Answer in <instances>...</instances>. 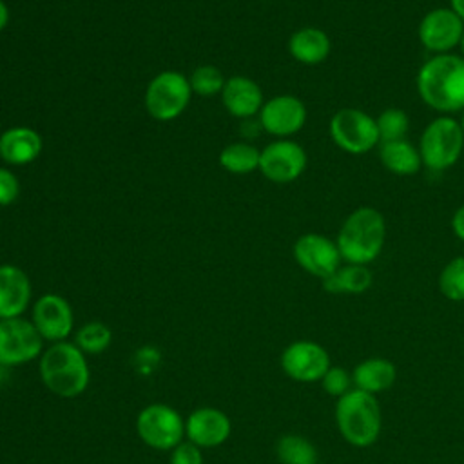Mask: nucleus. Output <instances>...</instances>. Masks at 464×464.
I'll return each mask as SVG.
<instances>
[{
  "label": "nucleus",
  "instance_id": "obj_3",
  "mask_svg": "<svg viewBox=\"0 0 464 464\" xmlns=\"http://www.w3.org/2000/svg\"><path fill=\"white\" fill-rule=\"evenodd\" d=\"M386 223L373 207L355 208L337 234V248L344 261L353 265L372 263L382 250Z\"/></svg>",
  "mask_w": 464,
  "mask_h": 464
},
{
  "label": "nucleus",
  "instance_id": "obj_34",
  "mask_svg": "<svg viewBox=\"0 0 464 464\" xmlns=\"http://www.w3.org/2000/svg\"><path fill=\"white\" fill-rule=\"evenodd\" d=\"M7 22H9V9H7L5 2L0 0V33L5 29Z\"/></svg>",
  "mask_w": 464,
  "mask_h": 464
},
{
  "label": "nucleus",
  "instance_id": "obj_9",
  "mask_svg": "<svg viewBox=\"0 0 464 464\" xmlns=\"http://www.w3.org/2000/svg\"><path fill=\"white\" fill-rule=\"evenodd\" d=\"M328 130L334 143L350 154H364L379 141L375 120L364 111L353 107L337 111L330 120Z\"/></svg>",
  "mask_w": 464,
  "mask_h": 464
},
{
  "label": "nucleus",
  "instance_id": "obj_19",
  "mask_svg": "<svg viewBox=\"0 0 464 464\" xmlns=\"http://www.w3.org/2000/svg\"><path fill=\"white\" fill-rule=\"evenodd\" d=\"M42 152V138L31 127H11L0 134V158L9 165H27Z\"/></svg>",
  "mask_w": 464,
  "mask_h": 464
},
{
  "label": "nucleus",
  "instance_id": "obj_37",
  "mask_svg": "<svg viewBox=\"0 0 464 464\" xmlns=\"http://www.w3.org/2000/svg\"><path fill=\"white\" fill-rule=\"evenodd\" d=\"M460 125H462V130H464V116H462V123Z\"/></svg>",
  "mask_w": 464,
  "mask_h": 464
},
{
  "label": "nucleus",
  "instance_id": "obj_12",
  "mask_svg": "<svg viewBox=\"0 0 464 464\" xmlns=\"http://www.w3.org/2000/svg\"><path fill=\"white\" fill-rule=\"evenodd\" d=\"M306 169L304 149L290 140L268 143L259 154L261 174L274 183H290Z\"/></svg>",
  "mask_w": 464,
  "mask_h": 464
},
{
  "label": "nucleus",
  "instance_id": "obj_26",
  "mask_svg": "<svg viewBox=\"0 0 464 464\" xmlns=\"http://www.w3.org/2000/svg\"><path fill=\"white\" fill-rule=\"evenodd\" d=\"M112 341L111 328L102 321H89L82 324L74 332V344L85 353V355H98L103 353Z\"/></svg>",
  "mask_w": 464,
  "mask_h": 464
},
{
  "label": "nucleus",
  "instance_id": "obj_1",
  "mask_svg": "<svg viewBox=\"0 0 464 464\" xmlns=\"http://www.w3.org/2000/svg\"><path fill=\"white\" fill-rule=\"evenodd\" d=\"M38 372L44 386L62 399L80 397L91 382L87 355L72 341L53 343L44 348Z\"/></svg>",
  "mask_w": 464,
  "mask_h": 464
},
{
  "label": "nucleus",
  "instance_id": "obj_35",
  "mask_svg": "<svg viewBox=\"0 0 464 464\" xmlns=\"http://www.w3.org/2000/svg\"><path fill=\"white\" fill-rule=\"evenodd\" d=\"M451 9L459 14V18L464 22V0H451Z\"/></svg>",
  "mask_w": 464,
  "mask_h": 464
},
{
  "label": "nucleus",
  "instance_id": "obj_2",
  "mask_svg": "<svg viewBox=\"0 0 464 464\" xmlns=\"http://www.w3.org/2000/svg\"><path fill=\"white\" fill-rule=\"evenodd\" d=\"M419 96L439 112L464 109V58L457 54H435L417 74Z\"/></svg>",
  "mask_w": 464,
  "mask_h": 464
},
{
  "label": "nucleus",
  "instance_id": "obj_23",
  "mask_svg": "<svg viewBox=\"0 0 464 464\" xmlns=\"http://www.w3.org/2000/svg\"><path fill=\"white\" fill-rule=\"evenodd\" d=\"M372 285V272L366 265L348 263L323 279V288L330 294H362Z\"/></svg>",
  "mask_w": 464,
  "mask_h": 464
},
{
  "label": "nucleus",
  "instance_id": "obj_4",
  "mask_svg": "<svg viewBox=\"0 0 464 464\" xmlns=\"http://www.w3.org/2000/svg\"><path fill=\"white\" fill-rule=\"evenodd\" d=\"M335 422L346 442L357 448L372 446L381 433V408L375 395L362 390H350L339 397Z\"/></svg>",
  "mask_w": 464,
  "mask_h": 464
},
{
  "label": "nucleus",
  "instance_id": "obj_5",
  "mask_svg": "<svg viewBox=\"0 0 464 464\" xmlns=\"http://www.w3.org/2000/svg\"><path fill=\"white\" fill-rule=\"evenodd\" d=\"M136 431L149 448L170 451L185 439V419L176 408L165 402H152L140 410Z\"/></svg>",
  "mask_w": 464,
  "mask_h": 464
},
{
  "label": "nucleus",
  "instance_id": "obj_27",
  "mask_svg": "<svg viewBox=\"0 0 464 464\" xmlns=\"http://www.w3.org/2000/svg\"><path fill=\"white\" fill-rule=\"evenodd\" d=\"M439 288L450 301H464V256L451 259L439 276Z\"/></svg>",
  "mask_w": 464,
  "mask_h": 464
},
{
  "label": "nucleus",
  "instance_id": "obj_14",
  "mask_svg": "<svg viewBox=\"0 0 464 464\" xmlns=\"http://www.w3.org/2000/svg\"><path fill=\"white\" fill-rule=\"evenodd\" d=\"M464 33V22L450 7H437L424 14L419 25V40L435 54H444L459 45Z\"/></svg>",
  "mask_w": 464,
  "mask_h": 464
},
{
  "label": "nucleus",
  "instance_id": "obj_28",
  "mask_svg": "<svg viewBox=\"0 0 464 464\" xmlns=\"http://www.w3.org/2000/svg\"><path fill=\"white\" fill-rule=\"evenodd\" d=\"M377 130H379V141H395L404 140V134L408 132V114L397 107L384 109L379 118L375 120Z\"/></svg>",
  "mask_w": 464,
  "mask_h": 464
},
{
  "label": "nucleus",
  "instance_id": "obj_29",
  "mask_svg": "<svg viewBox=\"0 0 464 464\" xmlns=\"http://www.w3.org/2000/svg\"><path fill=\"white\" fill-rule=\"evenodd\" d=\"M188 82H190L192 92L207 98V96L221 94L227 80H225L223 72L218 67H214V65H199L192 72Z\"/></svg>",
  "mask_w": 464,
  "mask_h": 464
},
{
  "label": "nucleus",
  "instance_id": "obj_21",
  "mask_svg": "<svg viewBox=\"0 0 464 464\" xmlns=\"http://www.w3.org/2000/svg\"><path fill=\"white\" fill-rule=\"evenodd\" d=\"M288 51L297 62L315 65L330 54V38L317 27H303L290 36Z\"/></svg>",
  "mask_w": 464,
  "mask_h": 464
},
{
  "label": "nucleus",
  "instance_id": "obj_36",
  "mask_svg": "<svg viewBox=\"0 0 464 464\" xmlns=\"http://www.w3.org/2000/svg\"><path fill=\"white\" fill-rule=\"evenodd\" d=\"M459 45H460V51H462V54H464V33H462V36H460V42H459Z\"/></svg>",
  "mask_w": 464,
  "mask_h": 464
},
{
  "label": "nucleus",
  "instance_id": "obj_18",
  "mask_svg": "<svg viewBox=\"0 0 464 464\" xmlns=\"http://www.w3.org/2000/svg\"><path fill=\"white\" fill-rule=\"evenodd\" d=\"M225 109L236 118H252L263 107L261 87L248 76H232L221 91Z\"/></svg>",
  "mask_w": 464,
  "mask_h": 464
},
{
  "label": "nucleus",
  "instance_id": "obj_24",
  "mask_svg": "<svg viewBox=\"0 0 464 464\" xmlns=\"http://www.w3.org/2000/svg\"><path fill=\"white\" fill-rule=\"evenodd\" d=\"M259 154L250 143H230L219 152V165L232 174H248L259 169Z\"/></svg>",
  "mask_w": 464,
  "mask_h": 464
},
{
  "label": "nucleus",
  "instance_id": "obj_25",
  "mask_svg": "<svg viewBox=\"0 0 464 464\" xmlns=\"http://www.w3.org/2000/svg\"><path fill=\"white\" fill-rule=\"evenodd\" d=\"M276 455L281 464H315L317 460L314 444L297 433L283 435L276 444Z\"/></svg>",
  "mask_w": 464,
  "mask_h": 464
},
{
  "label": "nucleus",
  "instance_id": "obj_16",
  "mask_svg": "<svg viewBox=\"0 0 464 464\" xmlns=\"http://www.w3.org/2000/svg\"><path fill=\"white\" fill-rule=\"evenodd\" d=\"M232 431L228 415L214 406H201L185 419V437L192 444L203 448L221 446Z\"/></svg>",
  "mask_w": 464,
  "mask_h": 464
},
{
  "label": "nucleus",
  "instance_id": "obj_7",
  "mask_svg": "<svg viewBox=\"0 0 464 464\" xmlns=\"http://www.w3.org/2000/svg\"><path fill=\"white\" fill-rule=\"evenodd\" d=\"M192 96L190 82L178 71H163L156 74L145 91V109L158 121L178 118L188 105Z\"/></svg>",
  "mask_w": 464,
  "mask_h": 464
},
{
  "label": "nucleus",
  "instance_id": "obj_8",
  "mask_svg": "<svg viewBox=\"0 0 464 464\" xmlns=\"http://www.w3.org/2000/svg\"><path fill=\"white\" fill-rule=\"evenodd\" d=\"M44 343L31 319H0V366L16 368L40 359Z\"/></svg>",
  "mask_w": 464,
  "mask_h": 464
},
{
  "label": "nucleus",
  "instance_id": "obj_20",
  "mask_svg": "<svg viewBox=\"0 0 464 464\" xmlns=\"http://www.w3.org/2000/svg\"><path fill=\"white\" fill-rule=\"evenodd\" d=\"M395 366L384 357L364 359L352 372V381L355 388L372 395L388 390L395 382Z\"/></svg>",
  "mask_w": 464,
  "mask_h": 464
},
{
  "label": "nucleus",
  "instance_id": "obj_30",
  "mask_svg": "<svg viewBox=\"0 0 464 464\" xmlns=\"http://www.w3.org/2000/svg\"><path fill=\"white\" fill-rule=\"evenodd\" d=\"M321 382H323V388L328 395L343 397L346 392H350V384L353 381H352V375L344 368L330 366L328 372L323 375Z\"/></svg>",
  "mask_w": 464,
  "mask_h": 464
},
{
  "label": "nucleus",
  "instance_id": "obj_17",
  "mask_svg": "<svg viewBox=\"0 0 464 464\" xmlns=\"http://www.w3.org/2000/svg\"><path fill=\"white\" fill-rule=\"evenodd\" d=\"M27 274L14 265H0V319L20 317L31 303Z\"/></svg>",
  "mask_w": 464,
  "mask_h": 464
},
{
  "label": "nucleus",
  "instance_id": "obj_6",
  "mask_svg": "<svg viewBox=\"0 0 464 464\" xmlns=\"http://www.w3.org/2000/svg\"><path fill=\"white\" fill-rule=\"evenodd\" d=\"M464 149V130L459 121L440 116L428 123L422 132L419 154L431 170H444L457 163Z\"/></svg>",
  "mask_w": 464,
  "mask_h": 464
},
{
  "label": "nucleus",
  "instance_id": "obj_13",
  "mask_svg": "<svg viewBox=\"0 0 464 464\" xmlns=\"http://www.w3.org/2000/svg\"><path fill=\"white\" fill-rule=\"evenodd\" d=\"M294 257L304 272L319 279L332 276L339 268L343 259L337 243L323 234L314 232L297 237L294 245Z\"/></svg>",
  "mask_w": 464,
  "mask_h": 464
},
{
  "label": "nucleus",
  "instance_id": "obj_33",
  "mask_svg": "<svg viewBox=\"0 0 464 464\" xmlns=\"http://www.w3.org/2000/svg\"><path fill=\"white\" fill-rule=\"evenodd\" d=\"M451 227H453L455 236H457L460 241H464V205L455 210L453 219H451Z\"/></svg>",
  "mask_w": 464,
  "mask_h": 464
},
{
  "label": "nucleus",
  "instance_id": "obj_22",
  "mask_svg": "<svg viewBox=\"0 0 464 464\" xmlns=\"http://www.w3.org/2000/svg\"><path fill=\"white\" fill-rule=\"evenodd\" d=\"M379 158L386 170L399 176L415 174L422 163L419 150L406 140L382 141L379 149Z\"/></svg>",
  "mask_w": 464,
  "mask_h": 464
},
{
  "label": "nucleus",
  "instance_id": "obj_32",
  "mask_svg": "<svg viewBox=\"0 0 464 464\" xmlns=\"http://www.w3.org/2000/svg\"><path fill=\"white\" fill-rule=\"evenodd\" d=\"M18 196H20L18 178L9 169L0 167V207L14 203Z\"/></svg>",
  "mask_w": 464,
  "mask_h": 464
},
{
  "label": "nucleus",
  "instance_id": "obj_11",
  "mask_svg": "<svg viewBox=\"0 0 464 464\" xmlns=\"http://www.w3.org/2000/svg\"><path fill=\"white\" fill-rule=\"evenodd\" d=\"M283 372L297 382H315L330 368L328 352L314 341H294L281 353Z\"/></svg>",
  "mask_w": 464,
  "mask_h": 464
},
{
  "label": "nucleus",
  "instance_id": "obj_31",
  "mask_svg": "<svg viewBox=\"0 0 464 464\" xmlns=\"http://www.w3.org/2000/svg\"><path fill=\"white\" fill-rule=\"evenodd\" d=\"M170 464H203L201 448L192 444L190 440L179 442L174 450H170Z\"/></svg>",
  "mask_w": 464,
  "mask_h": 464
},
{
  "label": "nucleus",
  "instance_id": "obj_15",
  "mask_svg": "<svg viewBox=\"0 0 464 464\" xmlns=\"http://www.w3.org/2000/svg\"><path fill=\"white\" fill-rule=\"evenodd\" d=\"M306 121L304 103L292 94H279L263 103L259 123L263 130L274 136H292L303 129Z\"/></svg>",
  "mask_w": 464,
  "mask_h": 464
},
{
  "label": "nucleus",
  "instance_id": "obj_10",
  "mask_svg": "<svg viewBox=\"0 0 464 464\" xmlns=\"http://www.w3.org/2000/svg\"><path fill=\"white\" fill-rule=\"evenodd\" d=\"M31 321L45 343H62L74 330V314L69 301L58 294L40 295L31 312Z\"/></svg>",
  "mask_w": 464,
  "mask_h": 464
}]
</instances>
